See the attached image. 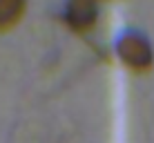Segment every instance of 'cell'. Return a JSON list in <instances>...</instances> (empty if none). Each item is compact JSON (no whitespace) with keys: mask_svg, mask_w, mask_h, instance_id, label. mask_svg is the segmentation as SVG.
Wrapping results in <instances>:
<instances>
[{"mask_svg":"<svg viewBox=\"0 0 154 143\" xmlns=\"http://www.w3.org/2000/svg\"><path fill=\"white\" fill-rule=\"evenodd\" d=\"M114 54L121 65L132 74H147L154 67V47L143 31L127 29L119 34L114 43Z\"/></svg>","mask_w":154,"mask_h":143,"instance_id":"1","label":"cell"},{"mask_svg":"<svg viewBox=\"0 0 154 143\" xmlns=\"http://www.w3.org/2000/svg\"><path fill=\"white\" fill-rule=\"evenodd\" d=\"M100 18V2L98 0H65L63 7V23L67 29L78 36H87L96 29Z\"/></svg>","mask_w":154,"mask_h":143,"instance_id":"2","label":"cell"},{"mask_svg":"<svg viewBox=\"0 0 154 143\" xmlns=\"http://www.w3.org/2000/svg\"><path fill=\"white\" fill-rule=\"evenodd\" d=\"M27 0H0V34H9L25 18Z\"/></svg>","mask_w":154,"mask_h":143,"instance_id":"3","label":"cell"},{"mask_svg":"<svg viewBox=\"0 0 154 143\" xmlns=\"http://www.w3.org/2000/svg\"><path fill=\"white\" fill-rule=\"evenodd\" d=\"M98 2H112V0H98Z\"/></svg>","mask_w":154,"mask_h":143,"instance_id":"4","label":"cell"}]
</instances>
